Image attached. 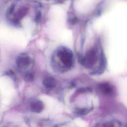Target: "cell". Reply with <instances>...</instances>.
<instances>
[{
    "label": "cell",
    "instance_id": "cell-2",
    "mask_svg": "<svg viewBox=\"0 0 127 127\" xmlns=\"http://www.w3.org/2000/svg\"><path fill=\"white\" fill-rule=\"evenodd\" d=\"M32 61L31 57L27 54H19L16 59V64L17 68L21 71H27L32 66Z\"/></svg>",
    "mask_w": 127,
    "mask_h": 127
},
{
    "label": "cell",
    "instance_id": "cell-7",
    "mask_svg": "<svg viewBox=\"0 0 127 127\" xmlns=\"http://www.w3.org/2000/svg\"><path fill=\"white\" fill-rule=\"evenodd\" d=\"M117 122L113 121H107L103 123L101 127H117Z\"/></svg>",
    "mask_w": 127,
    "mask_h": 127
},
{
    "label": "cell",
    "instance_id": "cell-3",
    "mask_svg": "<svg viewBox=\"0 0 127 127\" xmlns=\"http://www.w3.org/2000/svg\"><path fill=\"white\" fill-rule=\"evenodd\" d=\"M97 61V54L94 49L89 50L83 58L82 59L81 63L86 67H90L94 65Z\"/></svg>",
    "mask_w": 127,
    "mask_h": 127
},
{
    "label": "cell",
    "instance_id": "cell-8",
    "mask_svg": "<svg viewBox=\"0 0 127 127\" xmlns=\"http://www.w3.org/2000/svg\"><path fill=\"white\" fill-rule=\"evenodd\" d=\"M33 75L32 73L29 72H27L25 76V79L27 81H31L33 79Z\"/></svg>",
    "mask_w": 127,
    "mask_h": 127
},
{
    "label": "cell",
    "instance_id": "cell-5",
    "mask_svg": "<svg viewBox=\"0 0 127 127\" xmlns=\"http://www.w3.org/2000/svg\"><path fill=\"white\" fill-rule=\"evenodd\" d=\"M44 108V106L43 102L40 100L35 101L31 104V110L35 113L41 112L43 110Z\"/></svg>",
    "mask_w": 127,
    "mask_h": 127
},
{
    "label": "cell",
    "instance_id": "cell-1",
    "mask_svg": "<svg viewBox=\"0 0 127 127\" xmlns=\"http://www.w3.org/2000/svg\"><path fill=\"white\" fill-rule=\"evenodd\" d=\"M52 62L55 68L62 71L68 69L73 63L72 52L67 48L60 47L54 54Z\"/></svg>",
    "mask_w": 127,
    "mask_h": 127
},
{
    "label": "cell",
    "instance_id": "cell-6",
    "mask_svg": "<svg viewBox=\"0 0 127 127\" xmlns=\"http://www.w3.org/2000/svg\"><path fill=\"white\" fill-rule=\"evenodd\" d=\"M43 84L48 88H52L56 86L57 84V81L53 77H48L44 79Z\"/></svg>",
    "mask_w": 127,
    "mask_h": 127
},
{
    "label": "cell",
    "instance_id": "cell-4",
    "mask_svg": "<svg viewBox=\"0 0 127 127\" xmlns=\"http://www.w3.org/2000/svg\"><path fill=\"white\" fill-rule=\"evenodd\" d=\"M98 88L100 91L104 95H111L113 93L112 86L108 83H102L100 84Z\"/></svg>",
    "mask_w": 127,
    "mask_h": 127
}]
</instances>
